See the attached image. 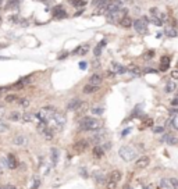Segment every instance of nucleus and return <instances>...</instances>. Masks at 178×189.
<instances>
[{
    "mask_svg": "<svg viewBox=\"0 0 178 189\" xmlns=\"http://www.w3.org/2000/svg\"><path fill=\"white\" fill-rule=\"evenodd\" d=\"M88 50H89V46L88 45H82V46H78L72 53L74 54H79V56H84V54H86L88 53Z\"/></svg>",
    "mask_w": 178,
    "mask_h": 189,
    "instance_id": "obj_21",
    "label": "nucleus"
},
{
    "mask_svg": "<svg viewBox=\"0 0 178 189\" xmlns=\"http://www.w3.org/2000/svg\"><path fill=\"white\" fill-rule=\"evenodd\" d=\"M118 156L123 158L124 161H132L134 158L136 157V152L131 146H123L118 150Z\"/></svg>",
    "mask_w": 178,
    "mask_h": 189,
    "instance_id": "obj_2",
    "label": "nucleus"
},
{
    "mask_svg": "<svg viewBox=\"0 0 178 189\" xmlns=\"http://www.w3.org/2000/svg\"><path fill=\"white\" fill-rule=\"evenodd\" d=\"M123 7V1L121 0H110L107 4V11L106 13H117V11H120Z\"/></svg>",
    "mask_w": 178,
    "mask_h": 189,
    "instance_id": "obj_6",
    "label": "nucleus"
},
{
    "mask_svg": "<svg viewBox=\"0 0 178 189\" xmlns=\"http://www.w3.org/2000/svg\"><path fill=\"white\" fill-rule=\"evenodd\" d=\"M121 178H123V174H121V171H118V170H113V171L110 173V179H113V181L118 182Z\"/></svg>",
    "mask_w": 178,
    "mask_h": 189,
    "instance_id": "obj_24",
    "label": "nucleus"
},
{
    "mask_svg": "<svg viewBox=\"0 0 178 189\" xmlns=\"http://www.w3.org/2000/svg\"><path fill=\"white\" fill-rule=\"evenodd\" d=\"M130 132H131V128H127V129H124V131H123V136H127V135L130 134Z\"/></svg>",
    "mask_w": 178,
    "mask_h": 189,
    "instance_id": "obj_45",
    "label": "nucleus"
},
{
    "mask_svg": "<svg viewBox=\"0 0 178 189\" xmlns=\"http://www.w3.org/2000/svg\"><path fill=\"white\" fill-rule=\"evenodd\" d=\"M92 177H93V179L98 182V184H104V182H106L104 174L102 173V171H99V170H95V171L92 173Z\"/></svg>",
    "mask_w": 178,
    "mask_h": 189,
    "instance_id": "obj_11",
    "label": "nucleus"
},
{
    "mask_svg": "<svg viewBox=\"0 0 178 189\" xmlns=\"http://www.w3.org/2000/svg\"><path fill=\"white\" fill-rule=\"evenodd\" d=\"M166 33H167V36H170V38H174V36H177V31H175V28H167L166 29Z\"/></svg>",
    "mask_w": 178,
    "mask_h": 189,
    "instance_id": "obj_34",
    "label": "nucleus"
},
{
    "mask_svg": "<svg viewBox=\"0 0 178 189\" xmlns=\"http://www.w3.org/2000/svg\"><path fill=\"white\" fill-rule=\"evenodd\" d=\"M70 1L71 6H74V7H82V6H85L86 1H84V0H68Z\"/></svg>",
    "mask_w": 178,
    "mask_h": 189,
    "instance_id": "obj_30",
    "label": "nucleus"
},
{
    "mask_svg": "<svg viewBox=\"0 0 178 189\" xmlns=\"http://www.w3.org/2000/svg\"><path fill=\"white\" fill-rule=\"evenodd\" d=\"M120 25H121L123 28H131V27H134V21H132L128 16H125L120 20Z\"/></svg>",
    "mask_w": 178,
    "mask_h": 189,
    "instance_id": "obj_14",
    "label": "nucleus"
},
{
    "mask_svg": "<svg viewBox=\"0 0 178 189\" xmlns=\"http://www.w3.org/2000/svg\"><path fill=\"white\" fill-rule=\"evenodd\" d=\"M150 21L155 24L156 27H162L163 24H164V21H163L162 18H159V17H152V20H150Z\"/></svg>",
    "mask_w": 178,
    "mask_h": 189,
    "instance_id": "obj_33",
    "label": "nucleus"
},
{
    "mask_svg": "<svg viewBox=\"0 0 178 189\" xmlns=\"http://www.w3.org/2000/svg\"><path fill=\"white\" fill-rule=\"evenodd\" d=\"M145 125H146V126H152V125H153V121H152V120H146Z\"/></svg>",
    "mask_w": 178,
    "mask_h": 189,
    "instance_id": "obj_46",
    "label": "nucleus"
},
{
    "mask_svg": "<svg viewBox=\"0 0 178 189\" xmlns=\"http://www.w3.org/2000/svg\"><path fill=\"white\" fill-rule=\"evenodd\" d=\"M152 56H153V52H150V53H147L145 58H152Z\"/></svg>",
    "mask_w": 178,
    "mask_h": 189,
    "instance_id": "obj_54",
    "label": "nucleus"
},
{
    "mask_svg": "<svg viewBox=\"0 0 178 189\" xmlns=\"http://www.w3.org/2000/svg\"><path fill=\"white\" fill-rule=\"evenodd\" d=\"M174 89H175V82H173V81H168V82L166 84L164 92H166V93H171V92H174Z\"/></svg>",
    "mask_w": 178,
    "mask_h": 189,
    "instance_id": "obj_26",
    "label": "nucleus"
},
{
    "mask_svg": "<svg viewBox=\"0 0 178 189\" xmlns=\"http://www.w3.org/2000/svg\"><path fill=\"white\" fill-rule=\"evenodd\" d=\"M102 81H103V78H102L100 74H93L92 77L89 78V84H92V85H98V86H100Z\"/></svg>",
    "mask_w": 178,
    "mask_h": 189,
    "instance_id": "obj_16",
    "label": "nucleus"
},
{
    "mask_svg": "<svg viewBox=\"0 0 178 189\" xmlns=\"http://www.w3.org/2000/svg\"><path fill=\"white\" fill-rule=\"evenodd\" d=\"M47 128H49V121L47 120H43V121H39L38 125H36V129H38L40 134H43L45 131H46Z\"/></svg>",
    "mask_w": 178,
    "mask_h": 189,
    "instance_id": "obj_20",
    "label": "nucleus"
},
{
    "mask_svg": "<svg viewBox=\"0 0 178 189\" xmlns=\"http://www.w3.org/2000/svg\"><path fill=\"white\" fill-rule=\"evenodd\" d=\"M91 111H92L95 116H102L103 111H104V109H103V107H92V110Z\"/></svg>",
    "mask_w": 178,
    "mask_h": 189,
    "instance_id": "obj_35",
    "label": "nucleus"
},
{
    "mask_svg": "<svg viewBox=\"0 0 178 189\" xmlns=\"http://www.w3.org/2000/svg\"><path fill=\"white\" fill-rule=\"evenodd\" d=\"M149 13H150V16H152V17H159V16H160V13H159V8H156V7H152Z\"/></svg>",
    "mask_w": 178,
    "mask_h": 189,
    "instance_id": "obj_38",
    "label": "nucleus"
},
{
    "mask_svg": "<svg viewBox=\"0 0 178 189\" xmlns=\"http://www.w3.org/2000/svg\"><path fill=\"white\" fill-rule=\"evenodd\" d=\"M81 175L84 177V178H86L88 175H86V171H85V168H81Z\"/></svg>",
    "mask_w": 178,
    "mask_h": 189,
    "instance_id": "obj_47",
    "label": "nucleus"
},
{
    "mask_svg": "<svg viewBox=\"0 0 178 189\" xmlns=\"http://www.w3.org/2000/svg\"><path fill=\"white\" fill-rule=\"evenodd\" d=\"M49 122H52V125H53L54 129L60 131L63 126H64V124L67 122V118H65V116L61 114V113H56L53 117L49 120Z\"/></svg>",
    "mask_w": 178,
    "mask_h": 189,
    "instance_id": "obj_3",
    "label": "nucleus"
},
{
    "mask_svg": "<svg viewBox=\"0 0 178 189\" xmlns=\"http://www.w3.org/2000/svg\"><path fill=\"white\" fill-rule=\"evenodd\" d=\"M171 77H173V78H175V79H177V78H178V71H174V72L171 74Z\"/></svg>",
    "mask_w": 178,
    "mask_h": 189,
    "instance_id": "obj_50",
    "label": "nucleus"
},
{
    "mask_svg": "<svg viewBox=\"0 0 178 189\" xmlns=\"http://www.w3.org/2000/svg\"><path fill=\"white\" fill-rule=\"evenodd\" d=\"M134 28H135V31L138 32L139 35H146L147 33V24L142 18L134 21Z\"/></svg>",
    "mask_w": 178,
    "mask_h": 189,
    "instance_id": "obj_5",
    "label": "nucleus"
},
{
    "mask_svg": "<svg viewBox=\"0 0 178 189\" xmlns=\"http://www.w3.org/2000/svg\"><path fill=\"white\" fill-rule=\"evenodd\" d=\"M23 114L24 113H20V111H11L8 114V120L10 121H21L23 120Z\"/></svg>",
    "mask_w": 178,
    "mask_h": 189,
    "instance_id": "obj_18",
    "label": "nucleus"
},
{
    "mask_svg": "<svg viewBox=\"0 0 178 189\" xmlns=\"http://www.w3.org/2000/svg\"><path fill=\"white\" fill-rule=\"evenodd\" d=\"M10 1H14V3H18V1H21V0H10Z\"/></svg>",
    "mask_w": 178,
    "mask_h": 189,
    "instance_id": "obj_57",
    "label": "nucleus"
},
{
    "mask_svg": "<svg viewBox=\"0 0 178 189\" xmlns=\"http://www.w3.org/2000/svg\"><path fill=\"white\" fill-rule=\"evenodd\" d=\"M1 1H3V0H0V3H1Z\"/></svg>",
    "mask_w": 178,
    "mask_h": 189,
    "instance_id": "obj_61",
    "label": "nucleus"
},
{
    "mask_svg": "<svg viewBox=\"0 0 178 189\" xmlns=\"http://www.w3.org/2000/svg\"><path fill=\"white\" fill-rule=\"evenodd\" d=\"M102 148H103V149H104V150H108V149H110V148H111V143H110V142H107V143H104V145H102Z\"/></svg>",
    "mask_w": 178,
    "mask_h": 189,
    "instance_id": "obj_44",
    "label": "nucleus"
},
{
    "mask_svg": "<svg viewBox=\"0 0 178 189\" xmlns=\"http://www.w3.org/2000/svg\"><path fill=\"white\" fill-rule=\"evenodd\" d=\"M170 182H171V185H173V188L178 189V179H177V178H171Z\"/></svg>",
    "mask_w": 178,
    "mask_h": 189,
    "instance_id": "obj_41",
    "label": "nucleus"
},
{
    "mask_svg": "<svg viewBox=\"0 0 178 189\" xmlns=\"http://www.w3.org/2000/svg\"><path fill=\"white\" fill-rule=\"evenodd\" d=\"M160 189H174L170 179H160Z\"/></svg>",
    "mask_w": 178,
    "mask_h": 189,
    "instance_id": "obj_28",
    "label": "nucleus"
},
{
    "mask_svg": "<svg viewBox=\"0 0 178 189\" xmlns=\"http://www.w3.org/2000/svg\"><path fill=\"white\" fill-rule=\"evenodd\" d=\"M145 72H156V70H152V68H146Z\"/></svg>",
    "mask_w": 178,
    "mask_h": 189,
    "instance_id": "obj_55",
    "label": "nucleus"
},
{
    "mask_svg": "<svg viewBox=\"0 0 178 189\" xmlns=\"http://www.w3.org/2000/svg\"><path fill=\"white\" fill-rule=\"evenodd\" d=\"M117 186V182L113 181V179H110V181L107 182V189H116Z\"/></svg>",
    "mask_w": 178,
    "mask_h": 189,
    "instance_id": "obj_40",
    "label": "nucleus"
},
{
    "mask_svg": "<svg viewBox=\"0 0 178 189\" xmlns=\"http://www.w3.org/2000/svg\"><path fill=\"white\" fill-rule=\"evenodd\" d=\"M162 141H167V143H168V145H173V146H174V145H178V138L174 136V135H166Z\"/></svg>",
    "mask_w": 178,
    "mask_h": 189,
    "instance_id": "obj_23",
    "label": "nucleus"
},
{
    "mask_svg": "<svg viewBox=\"0 0 178 189\" xmlns=\"http://www.w3.org/2000/svg\"><path fill=\"white\" fill-rule=\"evenodd\" d=\"M104 45H106V40H102L100 43H99L98 46L95 47V50H93V53H95V56H96V57H99V56H100V53H102V49L104 47Z\"/></svg>",
    "mask_w": 178,
    "mask_h": 189,
    "instance_id": "obj_27",
    "label": "nucleus"
},
{
    "mask_svg": "<svg viewBox=\"0 0 178 189\" xmlns=\"http://www.w3.org/2000/svg\"><path fill=\"white\" fill-rule=\"evenodd\" d=\"M102 128V121L93 117H84L79 121V129L81 131H98Z\"/></svg>",
    "mask_w": 178,
    "mask_h": 189,
    "instance_id": "obj_1",
    "label": "nucleus"
},
{
    "mask_svg": "<svg viewBox=\"0 0 178 189\" xmlns=\"http://www.w3.org/2000/svg\"><path fill=\"white\" fill-rule=\"evenodd\" d=\"M8 129H10L8 124H6L3 120H0V132H1V134H3V132H7Z\"/></svg>",
    "mask_w": 178,
    "mask_h": 189,
    "instance_id": "obj_32",
    "label": "nucleus"
},
{
    "mask_svg": "<svg viewBox=\"0 0 178 189\" xmlns=\"http://www.w3.org/2000/svg\"><path fill=\"white\" fill-rule=\"evenodd\" d=\"M50 158H52V164L56 165L59 163V150L53 148V149L50 150Z\"/></svg>",
    "mask_w": 178,
    "mask_h": 189,
    "instance_id": "obj_22",
    "label": "nucleus"
},
{
    "mask_svg": "<svg viewBox=\"0 0 178 189\" xmlns=\"http://www.w3.org/2000/svg\"><path fill=\"white\" fill-rule=\"evenodd\" d=\"M43 136H45V139H47V141H52V139H53L54 138V131H53V128H50V126H49V128H47L46 131H45V132H43Z\"/></svg>",
    "mask_w": 178,
    "mask_h": 189,
    "instance_id": "obj_25",
    "label": "nucleus"
},
{
    "mask_svg": "<svg viewBox=\"0 0 178 189\" xmlns=\"http://www.w3.org/2000/svg\"><path fill=\"white\" fill-rule=\"evenodd\" d=\"M146 189H153V186H152V185H150V186H147Z\"/></svg>",
    "mask_w": 178,
    "mask_h": 189,
    "instance_id": "obj_58",
    "label": "nucleus"
},
{
    "mask_svg": "<svg viewBox=\"0 0 178 189\" xmlns=\"http://www.w3.org/2000/svg\"><path fill=\"white\" fill-rule=\"evenodd\" d=\"M33 120H36V116H35V114H32V113H24L21 121H23L24 124H29Z\"/></svg>",
    "mask_w": 178,
    "mask_h": 189,
    "instance_id": "obj_17",
    "label": "nucleus"
},
{
    "mask_svg": "<svg viewBox=\"0 0 178 189\" xmlns=\"http://www.w3.org/2000/svg\"><path fill=\"white\" fill-rule=\"evenodd\" d=\"M3 163H4V165H6L7 168H10V170H14V168H17V165H18L17 158L14 154H8L7 157L3 160Z\"/></svg>",
    "mask_w": 178,
    "mask_h": 189,
    "instance_id": "obj_8",
    "label": "nucleus"
},
{
    "mask_svg": "<svg viewBox=\"0 0 178 189\" xmlns=\"http://www.w3.org/2000/svg\"><path fill=\"white\" fill-rule=\"evenodd\" d=\"M86 104L82 100H79V99H72L68 104H67V110L70 111H81L82 109H85Z\"/></svg>",
    "mask_w": 178,
    "mask_h": 189,
    "instance_id": "obj_4",
    "label": "nucleus"
},
{
    "mask_svg": "<svg viewBox=\"0 0 178 189\" xmlns=\"http://www.w3.org/2000/svg\"><path fill=\"white\" fill-rule=\"evenodd\" d=\"M18 104H20L21 107H28V106H29V100H28V99H20V100H18Z\"/></svg>",
    "mask_w": 178,
    "mask_h": 189,
    "instance_id": "obj_37",
    "label": "nucleus"
},
{
    "mask_svg": "<svg viewBox=\"0 0 178 189\" xmlns=\"http://www.w3.org/2000/svg\"><path fill=\"white\" fill-rule=\"evenodd\" d=\"M4 189H17L14 185H4Z\"/></svg>",
    "mask_w": 178,
    "mask_h": 189,
    "instance_id": "obj_48",
    "label": "nucleus"
},
{
    "mask_svg": "<svg viewBox=\"0 0 178 189\" xmlns=\"http://www.w3.org/2000/svg\"><path fill=\"white\" fill-rule=\"evenodd\" d=\"M104 152H106V150L103 149L102 146H95L93 150H92V154H93V157L95 158H102L104 156Z\"/></svg>",
    "mask_w": 178,
    "mask_h": 189,
    "instance_id": "obj_15",
    "label": "nucleus"
},
{
    "mask_svg": "<svg viewBox=\"0 0 178 189\" xmlns=\"http://www.w3.org/2000/svg\"><path fill=\"white\" fill-rule=\"evenodd\" d=\"M0 175H1V173H0Z\"/></svg>",
    "mask_w": 178,
    "mask_h": 189,
    "instance_id": "obj_62",
    "label": "nucleus"
},
{
    "mask_svg": "<svg viewBox=\"0 0 178 189\" xmlns=\"http://www.w3.org/2000/svg\"><path fill=\"white\" fill-rule=\"evenodd\" d=\"M82 13H84V10H78L77 13H75V17H78V16H81V14H82Z\"/></svg>",
    "mask_w": 178,
    "mask_h": 189,
    "instance_id": "obj_53",
    "label": "nucleus"
},
{
    "mask_svg": "<svg viewBox=\"0 0 178 189\" xmlns=\"http://www.w3.org/2000/svg\"><path fill=\"white\" fill-rule=\"evenodd\" d=\"M39 185H40V179H39L38 177H35V178H33V185H32L31 189H38Z\"/></svg>",
    "mask_w": 178,
    "mask_h": 189,
    "instance_id": "obj_39",
    "label": "nucleus"
},
{
    "mask_svg": "<svg viewBox=\"0 0 178 189\" xmlns=\"http://www.w3.org/2000/svg\"><path fill=\"white\" fill-rule=\"evenodd\" d=\"M67 56H68V53H63V54H60V57H59V58H60V60H63V58H65Z\"/></svg>",
    "mask_w": 178,
    "mask_h": 189,
    "instance_id": "obj_52",
    "label": "nucleus"
},
{
    "mask_svg": "<svg viewBox=\"0 0 178 189\" xmlns=\"http://www.w3.org/2000/svg\"><path fill=\"white\" fill-rule=\"evenodd\" d=\"M17 99H18V97H17L16 94H7V96H6V102H7V103L16 102Z\"/></svg>",
    "mask_w": 178,
    "mask_h": 189,
    "instance_id": "obj_36",
    "label": "nucleus"
},
{
    "mask_svg": "<svg viewBox=\"0 0 178 189\" xmlns=\"http://www.w3.org/2000/svg\"><path fill=\"white\" fill-rule=\"evenodd\" d=\"M4 47H7V45H0V49H4Z\"/></svg>",
    "mask_w": 178,
    "mask_h": 189,
    "instance_id": "obj_56",
    "label": "nucleus"
},
{
    "mask_svg": "<svg viewBox=\"0 0 178 189\" xmlns=\"http://www.w3.org/2000/svg\"><path fill=\"white\" fill-rule=\"evenodd\" d=\"M88 146H89V143H88V141H85V139H82V141H78L75 145H74V149L77 150L78 153H82V152H85L86 149H88Z\"/></svg>",
    "mask_w": 178,
    "mask_h": 189,
    "instance_id": "obj_10",
    "label": "nucleus"
},
{
    "mask_svg": "<svg viewBox=\"0 0 178 189\" xmlns=\"http://www.w3.org/2000/svg\"><path fill=\"white\" fill-rule=\"evenodd\" d=\"M98 90H99V86H98V85H92V84H88V85H85L84 89H82V92H84L85 94L95 93V92H98Z\"/></svg>",
    "mask_w": 178,
    "mask_h": 189,
    "instance_id": "obj_13",
    "label": "nucleus"
},
{
    "mask_svg": "<svg viewBox=\"0 0 178 189\" xmlns=\"http://www.w3.org/2000/svg\"><path fill=\"white\" fill-rule=\"evenodd\" d=\"M79 67H81V70H85L86 63H85V61H82V63H79Z\"/></svg>",
    "mask_w": 178,
    "mask_h": 189,
    "instance_id": "obj_49",
    "label": "nucleus"
},
{
    "mask_svg": "<svg viewBox=\"0 0 178 189\" xmlns=\"http://www.w3.org/2000/svg\"><path fill=\"white\" fill-rule=\"evenodd\" d=\"M128 72H131L134 77H139L140 74H142V71H140L138 67H130V68H128Z\"/></svg>",
    "mask_w": 178,
    "mask_h": 189,
    "instance_id": "obj_31",
    "label": "nucleus"
},
{
    "mask_svg": "<svg viewBox=\"0 0 178 189\" xmlns=\"http://www.w3.org/2000/svg\"><path fill=\"white\" fill-rule=\"evenodd\" d=\"M53 17L54 18H64V17H67V13L59 6V7H56L53 10Z\"/></svg>",
    "mask_w": 178,
    "mask_h": 189,
    "instance_id": "obj_19",
    "label": "nucleus"
},
{
    "mask_svg": "<svg viewBox=\"0 0 178 189\" xmlns=\"http://www.w3.org/2000/svg\"><path fill=\"white\" fill-rule=\"evenodd\" d=\"M149 164H150V157L149 156H140V157L135 160V168H138V170H143Z\"/></svg>",
    "mask_w": 178,
    "mask_h": 189,
    "instance_id": "obj_7",
    "label": "nucleus"
},
{
    "mask_svg": "<svg viewBox=\"0 0 178 189\" xmlns=\"http://www.w3.org/2000/svg\"><path fill=\"white\" fill-rule=\"evenodd\" d=\"M0 189H4V186H0Z\"/></svg>",
    "mask_w": 178,
    "mask_h": 189,
    "instance_id": "obj_60",
    "label": "nucleus"
},
{
    "mask_svg": "<svg viewBox=\"0 0 178 189\" xmlns=\"http://www.w3.org/2000/svg\"><path fill=\"white\" fill-rule=\"evenodd\" d=\"M13 143H14L16 146H25V145L28 143V138L23 134H18L13 138Z\"/></svg>",
    "mask_w": 178,
    "mask_h": 189,
    "instance_id": "obj_9",
    "label": "nucleus"
},
{
    "mask_svg": "<svg viewBox=\"0 0 178 189\" xmlns=\"http://www.w3.org/2000/svg\"><path fill=\"white\" fill-rule=\"evenodd\" d=\"M171 106H173V107H177L178 106V96L177 97H174V99H171Z\"/></svg>",
    "mask_w": 178,
    "mask_h": 189,
    "instance_id": "obj_43",
    "label": "nucleus"
},
{
    "mask_svg": "<svg viewBox=\"0 0 178 189\" xmlns=\"http://www.w3.org/2000/svg\"><path fill=\"white\" fill-rule=\"evenodd\" d=\"M6 90H8V88H0V94H3Z\"/></svg>",
    "mask_w": 178,
    "mask_h": 189,
    "instance_id": "obj_51",
    "label": "nucleus"
},
{
    "mask_svg": "<svg viewBox=\"0 0 178 189\" xmlns=\"http://www.w3.org/2000/svg\"><path fill=\"white\" fill-rule=\"evenodd\" d=\"M153 131H155V134H162V132H164V126H155Z\"/></svg>",
    "mask_w": 178,
    "mask_h": 189,
    "instance_id": "obj_42",
    "label": "nucleus"
},
{
    "mask_svg": "<svg viewBox=\"0 0 178 189\" xmlns=\"http://www.w3.org/2000/svg\"><path fill=\"white\" fill-rule=\"evenodd\" d=\"M170 56H163L160 58V70L162 71H167L170 67Z\"/></svg>",
    "mask_w": 178,
    "mask_h": 189,
    "instance_id": "obj_12",
    "label": "nucleus"
},
{
    "mask_svg": "<svg viewBox=\"0 0 178 189\" xmlns=\"http://www.w3.org/2000/svg\"><path fill=\"white\" fill-rule=\"evenodd\" d=\"M103 139H104V135L103 134H95L91 136V142H93V143H100Z\"/></svg>",
    "mask_w": 178,
    "mask_h": 189,
    "instance_id": "obj_29",
    "label": "nucleus"
},
{
    "mask_svg": "<svg viewBox=\"0 0 178 189\" xmlns=\"http://www.w3.org/2000/svg\"><path fill=\"white\" fill-rule=\"evenodd\" d=\"M124 189H128V185H125V186H124Z\"/></svg>",
    "mask_w": 178,
    "mask_h": 189,
    "instance_id": "obj_59",
    "label": "nucleus"
}]
</instances>
